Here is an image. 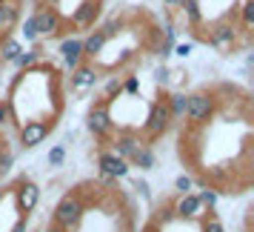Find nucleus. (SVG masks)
Here are the masks:
<instances>
[{
	"instance_id": "nucleus-1",
	"label": "nucleus",
	"mask_w": 254,
	"mask_h": 232,
	"mask_svg": "<svg viewBox=\"0 0 254 232\" xmlns=\"http://www.w3.org/2000/svg\"><path fill=\"white\" fill-rule=\"evenodd\" d=\"M83 215H86V201H83L77 192H66V195L58 201L55 212H52V221H55L58 227H63L66 232H71L83 224Z\"/></svg>"
},
{
	"instance_id": "nucleus-2",
	"label": "nucleus",
	"mask_w": 254,
	"mask_h": 232,
	"mask_svg": "<svg viewBox=\"0 0 254 232\" xmlns=\"http://www.w3.org/2000/svg\"><path fill=\"white\" fill-rule=\"evenodd\" d=\"M211 115H214V95H211V92H194V95H189L186 117H189L194 126L208 123V117H211Z\"/></svg>"
},
{
	"instance_id": "nucleus-3",
	"label": "nucleus",
	"mask_w": 254,
	"mask_h": 232,
	"mask_svg": "<svg viewBox=\"0 0 254 232\" xmlns=\"http://www.w3.org/2000/svg\"><path fill=\"white\" fill-rule=\"evenodd\" d=\"M55 129V120H23L20 123V146L23 149H35L49 138V132Z\"/></svg>"
},
{
	"instance_id": "nucleus-4",
	"label": "nucleus",
	"mask_w": 254,
	"mask_h": 232,
	"mask_svg": "<svg viewBox=\"0 0 254 232\" xmlns=\"http://www.w3.org/2000/svg\"><path fill=\"white\" fill-rule=\"evenodd\" d=\"M169 123H172V117H169V109H166V98H160V101H154V104L149 106V117H146V123H143V132L154 140L169 129Z\"/></svg>"
},
{
	"instance_id": "nucleus-5",
	"label": "nucleus",
	"mask_w": 254,
	"mask_h": 232,
	"mask_svg": "<svg viewBox=\"0 0 254 232\" xmlns=\"http://www.w3.org/2000/svg\"><path fill=\"white\" fill-rule=\"evenodd\" d=\"M174 218L177 221H191V224H200V221L208 215V209L197 201L194 192H189V195H180L177 201H174Z\"/></svg>"
},
{
	"instance_id": "nucleus-6",
	"label": "nucleus",
	"mask_w": 254,
	"mask_h": 232,
	"mask_svg": "<svg viewBox=\"0 0 254 232\" xmlns=\"http://www.w3.org/2000/svg\"><path fill=\"white\" fill-rule=\"evenodd\" d=\"M12 195H14V204H17V212H20L23 218H29L37 209V204H40V186H37L35 181H20Z\"/></svg>"
},
{
	"instance_id": "nucleus-7",
	"label": "nucleus",
	"mask_w": 254,
	"mask_h": 232,
	"mask_svg": "<svg viewBox=\"0 0 254 232\" xmlns=\"http://www.w3.org/2000/svg\"><path fill=\"white\" fill-rule=\"evenodd\" d=\"M89 129H92V135L97 138H106L109 135V129H112V112H109V101H97V104L89 109Z\"/></svg>"
},
{
	"instance_id": "nucleus-8",
	"label": "nucleus",
	"mask_w": 254,
	"mask_h": 232,
	"mask_svg": "<svg viewBox=\"0 0 254 232\" xmlns=\"http://www.w3.org/2000/svg\"><path fill=\"white\" fill-rule=\"evenodd\" d=\"M97 166H100V172H103L106 178H112V181L128 175V161L117 158L115 152H100V155H97Z\"/></svg>"
},
{
	"instance_id": "nucleus-9",
	"label": "nucleus",
	"mask_w": 254,
	"mask_h": 232,
	"mask_svg": "<svg viewBox=\"0 0 254 232\" xmlns=\"http://www.w3.org/2000/svg\"><path fill=\"white\" fill-rule=\"evenodd\" d=\"M234 40H237V32H234L231 23H217L211 29V35H208V43L217 49V52H231Z\"/></svg>"
},
{
	"instance_id": "nucleus-10",
	"label": "nucleus",
	"mask_w": 254,
	"mask_h": 232,
	"mask_svg": "<svg viewBox=\"0 0 254 232\" xmlns=\"http://www.w3.org/2000/svg\"><path fill=\"white\" fill-rule=\"evenodd\" d=\"M35 17V32H37V37L43 35V37H49V35H55L60 29V17H58V12L55 9H40L37 14H32Z\"/></svg>"
},
{
	"instance_id": "nucleus-11",
	"label": "nucleus",
	"mask_w": 254,
	"mask_h": 232,
	"mask_svg": "<svg viewBox=\"0 0 254 232\" xmlns=\"http://www.w3.org/2000/svg\"><path fill=\"white\" fill-rule=\"evenodd\" d=\"M60 55H63V63L74 72L83 63V40H77V37H66V40L60 43Z\"/></svg>"
},
{
	"instance_id": "nucleus-12",
	"label": "nucleus",
	"mask_w": 254,
	"mask_h": 232,
	"mask_svg": "<svg viewBox=\"0 0 254 232\" xmlns=\"http://www.w3.org/2000/svg\"><path fill=\"white\" fill-rule=\"evenodd\" d=\"M140 146H143V143H140V138H134L131 132H120V135H117V140H115V149H112V152H115L117 158H123V161H131V155H134Z\"/></svg>"
},
{
	"instance_id": "nucleus-13",
	"label": "nucleus",
	"mask_w": 254,
	"mask_h": 232,
	"mask_svg": "<svg viewBox=\"0 0 254 232\" xmlns=\"http://www.w3.org/2000/svg\"><path fill=\"white\" fill-rule=\"evenodd\" d=\"M94 83H97V72H94L92 66L80 63L77 69L71 72V86H74V89H92Z\"/></svg>"
},
{
	"instance_id": "nucleus-14",
	"label": "nucleus",
	"mask_w": 254,
	"mask_h": 232,
	"mask_svg": "<svg viewBox=\"0 0 254 232\" xmlns=\"http://www.w3.org/2000/svg\"><path fill=\"white\" fill-rule=\"evenodd\" d=\"M97 14H100V6H97L94 0H89V3H80V9L71 14V23L74 26H89V23H94Z\"/></svg>"
},
{
	"instance_id": "nucleus-15",
	"label": "nucleus",
	"mask_w": 254,
	"mask_h": 232,
	"mask_svg": "<svg viewBox=\"0 0 254 232\" xmlns=\"http://www.w3.org/2000/svg\"><path fill=\"white\" fill-rule=\"evenodd\" d=\"M186 104H189V95H183V92L169 95V98H166L169 117H172V120H183V117H186Z\"/></svg>"
},
{
	"instance_id": "nucleus-16",
	"label": "nucleus",
	"mask_w": 254,
	"mask_h": 232,
	"mask_svg": "<svg viewBox=\"0 0 254 232\" xmlns=\"http://www.w3.org/2000/svg\"><path fill=\"white\" fill-rule=\"evenodd\" d=\"M106 43H109V40H106V35L100 32V29H97V32H92V35L83 40V58H97V55L103 52Z\"/></svg>"
},
{
	"instance_id": "nucleus-17",
	"label": "nucleus",
	"mask_w": 254,
	"mask_h": 232,
	"mask_svg": "<svg viewBox=\"0 0 254 232\" xmlns=\"http://www.w3.org/2000/svg\"><path fill=\"white\" fill-rule=\"evenodd\" d=\"M17 23V6L14 0H0V32H9Z\"/></svg>"
},
{
	"instance_id": "nucleus-18",
	"label": "nucleus",
	"mask_w": 254,
	"mask_h": 232,
	"mask_svg": "<svg viewBox=\"0 0 254 232\" xmlns=\"http://www.w3.org/2000/svg\"><path fill=\"white\" fill-rule=\"evenodd\" d=\"M131 163L140 166V169H151V166H154V152H151L149 146H140V149L131 155Z\"/></svg>"
},
{
	"instance_id": "nucleus-19",
	"label": "nucleus",
	"mask_w": 254,
	"mask_h": 232,
	"mask_svg": "<svg viewBox=\"0 0 254 232\" xmlns=\"http://www.w3.org/2000/svg\"><path fill=\"white\" fill-rule=\"evenodd\" d=\"M20 52H23V49H20L17 40H3V43H0V60H3V63H14V58H17Z\"/></svg>"
},
{
	"instance_id": "nucleus-20",
	"label": "nucleus",
	"mask_w": 254,
	"mask_h": 232,
	"mask_svg": "<svg viewBox=\"0 0 254 232\" xmlns=\"http://www.w3.org/2000/svg\"><path fill=\"white\" fill-rule=\"evenodd\" d=\"M200 232H226V227H223V221L214 212H208L206 218L200 221Z\"/></svg>"
},
{
	"instance_id": "nucleus-21",
	"label": "nucleus",
	"mask_w": 254,
	"mask_h": 232,
	"mask_svg": "<svg viewBox=\"0 0 254 232\" xmlns=\"http://www.w3.org/2000/svg\"><path fill=\"white\" fill-rule=\"evenodd\" d=\"M197 201H200V204H203V207H206L208 212H214V207H217V192L206 186V189H203V192L197 195Z\"/></svg>"
},
{
	"instance_id": "nucleus-22",
	"label": "nucleus",
	"mask_w": 254,
	"mask_h": 232,
	"mask_svg": "<svg viewBox=\"0 0 254 232\" xmlns=\"http://www.w3.org/2000/svg\"><path fill=\"white\" fill-rule=\"evenodd\" d=\"M49 166H60V163L66 161V146H63V143H58V146H52V149H49Z\"/></svg>"
},
{
	"instance_id": "nucleus-23",
	"label": "nucleus",
	"mask_w": 254,
	"mask_h": 232,
	"mask_svg": "<svg viewBox=\"0 0 254 232\" xmlns=\"http://www.w3.org/2000/svg\"><path fill=\"white\" fill-rule=\"evenodd\" d=\"M37 63V52H20L17 58H14V66L17 69H29V66H35Z\"/></svg>"
},
{
	"instance_id": "nucleus-24",
	"label": "nucleus",
	"mask_w": 254,
	"mask_h": 232,
	"mask_svg": "<svg viewBox=\"0 0 254 232\" xmlns=\"http://www.w3.org/2000/svg\"><path fill=\"white\" fill-rule=\"evenodd\" d=\"M191 186H194V178H189V175H180V178L174 181L177 195H189V192H191Z\"/></svg>"
},
{
	"instance_id": "nucleus-25",
	"label": "nucleus",
	"mask_w": 254,
	"mask_h": 232,
	"mask_svg": "<svg viewBox=\"0 0 254 232\" xmlns=\"http://www.w3.org/2000/svg\"><path fill=\"white\" fill-rule=\"evenodd\" d=\"M123 92V81L120 78H112V81L106 83V98L103 101H115V95H120Z\"/></svg>"
},
{
	"instance_id": "nucleus-26",
	"label": "nucleus",
	"mask_w": 254,
	"mask_h": 232,
	"mask_svg": "<svg viewBox=\"0 0 254 232\" xmlns=\"http://www.w3.org/2000/svg\"><path fill=\"white\" fill-rule=\"evenodd\" d=\"M172 221H177V218H174V209L172 207H163L160 212L154 215V224H157V227H166V224H172Z\"/></svg>"
},
{
	"instance_id": "nucleus-27",
	"label": "nucleus",
	"mask_w": 254,
	"mask_h": 232,
	"mask_svg": "<svg viewBox=\"0 0 254 232\" xmlns=\"http://www.w3.org/2000/svg\"><path fill=\"white\" fill-rule=\"evenodd\" d=\"M186 14H189V20L191 23H200V9H197V0H186Z\"/></svg>"
},
{
	"instance_id": "nucleus-28",
	"label": "nucleus",
	"mask_w": 254,
	"mask_h": 232,
	"mask_svg": "<svg viewBox=\"0 0 254 232\" xmlns=\"http://www.w3.org/2000/svg\"><path fill=\"white\" fill-rule=\"evenodd\" d=\"M252 23H254V3H252V0H249V3L243 6V26L249 29V26H252Z\"/></svg>"
},
{
	"instance_id": "nucleus-29",
	"label": "nucleus",
	"mask_w": 254,
	"mask_h": 232,
	"mask_svg": "<svg viewBox=\"0 0 254 232\" xmlns=\"http://www.w3.org/2000/svg\"><path fill=\"white\" fill-rule=\"evenodd\" d=\"M12 161H14L12 152H3V155H0V175H6L9 169H12Z\"/></svg>"
},
{
	"instance_id": "nucleus-30",
	"label": "nucleus",
	"mask_w": 254,
	"mask_h": 232,
	"mask_svg": "<svg viewBox=\"0 0 254 232\" xmlns=\"http://www.w3.org/2000/svg\"><path fill=\"white\" fill-rule=\"evenodd\" d=\"M20 32H23L26 40H35V37H37V32H35V17H29V20L23 23V29H20Z\"/></svg>"
},
{
	"instance_id": "nucleus-31",
	"label": "nucleus",
	"mask_w": 254,
	"mask_h": 232,
	"mask_svg": "<svg viewBox=\"0 0 254 232\" xmlns=\"http://www.w3.org/2000/svg\"><path fill=\"white\" fill-rule=\"evenodd\" d=\"M137 89H140V81L134 78V75L123 81V92H128V95H137Z\"/></svg>"
},
{
	"instance_id": "nucleus-32",
	"label": "nucleus",
	"mask_w": 254,
	"mask_h": 232,
	"mask_svg": "<svg viewBox=\"0 0 254 232\" xmlns=\"http://www.w3.org/2000/svg\"><path fill=\"white\" fill-rule=\"evenodd\" d=\"M26 230H29V218H23V215H20V218L12 224V230H9V232H26Z\"/></svg>"
},
{
	"instance_id": "nucleus-33",
	"label": "nucleus",
	"mask_w": 254,
	"mask_h": 232,
	"mask_svg": "<svg viewBox=\"0 0 254 232\" xmlns=\"http://www.w3.org/2000/svg\"><path fill=\"white\" fill-rule=\"evenodd\" d=\"M12 115V109H9V104L6 101H0V123H6V117Z\"/></svg>"
},
{
	"instance_id": "nucleus-34",
	"label": "nucleus",
	"mask_w": 254,
	"mask_h": 232,
	"mask_svg": "<svg viewBox=\"0 0 254 232\" xmlns=\"http://www.w3.org/2000/svg\"><path fill=\"white\" fill-rule=\"evenodd\" d=\"M189 52H191V43H180V46H177V55H189Z\"/></svg>"
},
{
	"instance_id": "nucleus-35",
	"label": "nucleus",
	"mask_w": 254,
	"mask_h": 232,
	"mask_svg": "<svg viewBox=\"0 0 254 232\" xmlns=\"http://www.w3.org/2000/svg\"><path fill=\"white\" fill-rule=\"evenodd\" d=\"M166 81H169V72L160 69V72H157V83H160V86H166Z\"/></svg>"
},
{
	"instance_id": "nucleus-36",
	"label": "nucleus",
	"mask_w": 254,
	"mask_h": 232,
	"mask_svg": "<svg viewBox=\"0 0 254 232\" xmlns=\"http://www.w3.org/2000/svg\"><path fill=\"white\" fill-rule=\"evenodd\" d=\"M140 232H160V227H157L154 221H149V224H146V227H143V230H140Z\"/></svg>"
},
{
	"instance_id": "nucleus-37",
	"label": "nucleus",
	"mask_w": 254,
	"mask_h": 232,
	"mask_svg": "<svg viewBox=\"0 0 254 232\" xmlns=\"http://www.w3.org/2000/svg\"><path fill=\"white\" fill-rule=\"evenodd\" d=\"M137 189H140V195H149V184L146 181H137Z\"/></svg>"
},
{
	"instance_id": "nucleus-38",
	"label": "nucleus",
	"mask_w": 254,
	"mask_h": 232,
	"mask_svg": "<svg viewBox=\"0 0 254 232\" xmlns=\"http://www.w3.org/2000/svg\"><path fill=\"white\" fill-rule=\"evenodd\" d=\"M49 232H66V230H63V227H58V224L52 221V227H49Z\"/></svg>"
},
{
	"instance_id": "nucleus-39",
	"label": "nucleus",
	"mask_w": 254,
	"mask_h": 232,
	"mask_svg": "<svg viewBox=\"0 0 254 232\" xmlns=\"http://www.w3.org/2000/svg\"><path fill=\"white\" fill-rule=\"evenodd\" d=\"M186 0H166V6H183Z\"/></svg>"
},
{
	"instance_id": "nucleus-40",
	"label": "nucleus",
	"mask_w": 254,
	"mask_h": 232,
	"mask_svg": "<svg viewBox=\"0 0 254 232\" xmlns=\"http://www.w3.org/2000/svg\"><path fill=\"white\" fill-rule=\"evenodd\" d=\"M26 232H40V230H26Z\"/></svg>"
},
{
	"instance_id": "nucleus-41",
	"label": "nucleus",
	"mask_w": 254,
	"mask_h": 232,
	"mask_svg": "<svg viewBox=\"0 0 254 232\" xmlns=\"http://www.w3.org/2000/svg\"><path fill=\"white\" fill-rule=\"evenodd\" d=\"M0 43H3V40H0Z\"/></svg>"
}]
</instances>
